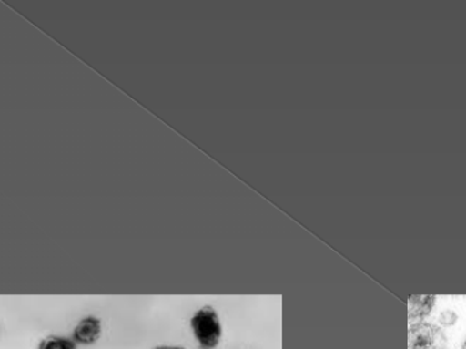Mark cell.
Here are the masks:
<instances>
[{
	"label": "cell",
	"mask_w": 466,
	"mask_h": 349,
	"mask_svg": "<svg viewBox=\"0 0 466 349\" xmlns=\"http://www.w3.org/2000/svg\"><path fill=\"white\" fill-rule=\"evenodd\" d=\"M155 349H185V348H182V347H157V348H155Z\"/></svg>",
	"instance_id": "52a82bcc"
},
{
	"label": "cell",
	"mask_w": 466,
	"mask_h": 349,
	"mask_svg": "<svg viewBox=\"0 0 466 349\" xmlns=\"http://www.w3.org/2000/svg\"><path fill=\"white\" fill-rule=\"evenodd\" d=\"M408 349H448V337L437 325L421 321L410 326Z\"/></svg>",
	"instance_id": "7a4b0ae2"
},
{
	"label": "cell",
	"mask_w": 466,
	"mask_h": 349,
	"mask_svg": "<svg viewBox=\"0 0 466 349\" xmlns=\"http://www.w3.org/2000/svg\"><path fill=\"white\" fill-rule=\"evenodd\" d=\"M103 323L100 318L87 315L82 318L73 331V340L78 345H93L100 339Z\"/></svg>",
	"instance_id": "3957f363"
},
{
	"label": "cell",
	"mask_w": 466,
	"mask_h": 349,
	"mask_svg": "<svg viewBox=\"0 0 466 349\" xmlns=\"http://www.w3.org/2000/svg\"><path fill=\"white\" fill-rule=\"evenodd\" d=\"M462 349H466V339H465L464 344H462Z\"/></svg>",
	"instance_id": "ba28073f"
},
{
	"label": "cell",
	"mask_w": 466,
	"mask_h": 349,
	"mask_svg": "<svg viewBox=\"0 0 466 349\" xmlns=\"http://www.w3.org/2000/svg\"><path fill=\"white\" fill-rule=\"evenodd\" d=\"M191 328L202 348L213 349L220 344L223 328L220 318L213 307L205 306L204 309L198 310L191 318Z\"/></svg>",
	"instance_id": "6da1fadb"
},
{
	"label": "cell",
	"mask_w": 466,
	"mask_h": 349,
	"mask_svg": "<svg viewBox=\"0 0 466 349\" xmlns=\"http://www.w3.org/2000/svg\"><path fill=\"white\" fill-rule=\"evenodd\" d=\"M37 349H78V344L74 342L73 337L52 334V336L44 337L38 343Z\"/></svg>",
	"instance_id": "5b68a950"
},
{
	"label": "cell",
	"mask_w": 466,
	"mask_h": 349,
	"mask_svg": "<svg viewBox=\"0 0 466 349\" xmlns=\"http://www.w3.org/2000/svg\"><path fill=\"white\" fill-rule=\"evenodd\" d=\"M459 321V315L457 313H454L453 310H445V312L441 313L440 314V323L441 325L443 326H454Z\"/></svg>",
	"instance_id": "8992f818"
},
{
	"label": "cell",
	"mask_w": 466,
	"mask_h": 349,
	"mask_svg": "<svg viewBox=\"0 0 466 349\" xmlns=\"http://www.w3.org/2000/svg\"><path fill=\"white\" fill-rule=\"evenodd\" d=\"M437 298L435 296H412L408 301V320L410 325L421 323L431 313Z\"/></svg>",
	"instance_id": "277c9868"
}]
</instances>
